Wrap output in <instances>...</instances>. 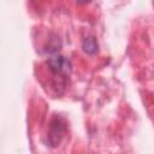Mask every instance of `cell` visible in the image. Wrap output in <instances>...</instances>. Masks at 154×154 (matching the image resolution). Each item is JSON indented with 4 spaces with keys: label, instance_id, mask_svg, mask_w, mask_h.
Wrapping results in <instances>:
<instances>
[{
    "label": "cell",
    "instance_id": "6da1fadb",
    "mask_svg": "<svg viewBox=\"0 0 154 154\" xmlns=\"http://www.w3.org/2000/svg\"><path fill=\"white\" fill-rule=\"evenodd\" d=\"M48 66L55 73H64L70 70V61L63 55H55L48 60Z\"/></svg>",
    "mask_w": 154,
    "mask_h": 154
},
{
    "label": "cell",
    "instance_id": "7a4b0ae2",
    "mask_svg": "<svg viewBox=\"0 0 154 154\" xmlns=\"http://www.w3.org/2000/svg\"><path fill=\"white\" fill-rule=\"evenodd\" d=\"M51 129H54V131L51 130V132H49V138H51V142H52L53 137H55V138H54V144H53V146H55L57 143H59L60 137L63 136L61 134L64 132V128H63V124L60 123V119H59V118H58V119H54V120L52 122Z\"/></svg>",
    "mask_w": 154,
    "mask_h": 154
},
{
    "label": "cell",
    "instance_id": "3957f363",
    "mask_svg": "<svg viewBox=\"0 0 154 154\" xmlns=\"http://www.w3.org/2000/svg\"><path fill=\"white\" fill-rule=\"evenodd\" d=\"M97 48H99V45H97V41H96L95 37L89 36V37L84 38V41H83V49H84L85 53L95 54L97 52Z\"/></svg>",
    "mask_w": 154,
    "mask_h": 154
}]
</instances>
